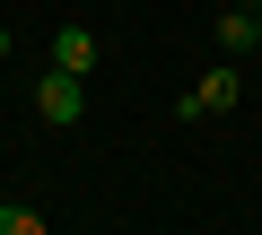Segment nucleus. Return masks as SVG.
<instances>
[{"label": "nucleus", "instance_id": "obj_3", "mask_svg": "<svg viewBox=\"0 0 262 235\" xmlns=\"http://www.w3.org/2000/svg\"><path fill=\"white\" fill-rule=\"evenodd\" d=\"M53 70H79V79H88V70H96V35H88V27H61V35H53Z\"/></svg>", "mask_w": 262, "mask_h": 235}, {"label": "nucleus", "instance_id": "obj_5", "mask_svg": "<svg viewBox=\"0 0 262 235\" xmlns=\"http://www.w3.org/2000/svg\"><path fill=\"white\" fill-rule=\"evenodd\" d=\"M219 44H227V53H253V9H227V18H219Z\"/></svg>", "mask_w": 262, "mask_h": 235}, {"label": "nucleus", "instance_id": "obj_6", "mask_svg": "<svg viewBox=\"0 0 262 235\" xmlns=\"http://www.w3.org/2000/svg\"><path fill=\"white\" fill-rule=\"evenodd\" d=\"M253 44H262V9H253Z\"/></svg>", "mask_w": 262, "mask_h": 235}, {"label": "nucleus", "instance_id": "obj_7", "mask_svg": "<svg viewBox=\"0 0 262 235\" xmlns=\"http://www.w3.org/2000/svg\"><path fill=\"white\" fill-rule=\"evenodd\" d=\"M0 53H9V27H0Z\"/></svg>", "mask_w": 262, "mask_h": 235}, {"label": "nucleus", "instance_id": "obj_2", "mask_svg": "<svg viewBox=\"0 0 262 235\" xmlns=\"http://www.w3.org/2000/svg\"><path fill=\"white\" fill-rule=\"evenodd\" d=\"M236 96H245V79H236V70H210V79H192V87L175 96V113H184V122H192V113H227Z\"/></svg>", "mask_w": 262, "mask_h": 235}, {"label": "nucleus", "instance_id": "obj_1", "mask_svg": "<svg viewBox=\"0 0 262 235\" xmlns=\"http://www.w3.org/2000/svg\"><path fill=\"white\" fill-rule=\"evenodd\" d=\"M35 113H44L53 131H70L79 113H88V79H79V70H44V79H35Z\"/></svg>", "mask_w": 262, "mask_h": 235}, {"label": "nucleus", "instance_id": "obj_4", "mask_svg": "<svg viewBox=\"0 0 262 235\" xmlns=\"http://www.w3.org/2000/svg\"><path fill=\"white\" fill-rule=\"evenodd\" d=\"M0 235H44V209H27V200H0Z\"/></svg>", "mask_w": 262, "mask_h": 235}]
</instances>
